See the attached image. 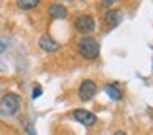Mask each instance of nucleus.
Here are the masks:
<instances>
[{
    "label": "nucleus",
    "instance_id": "obj_13",
    "mask_svg": "<svg viewBox=\"0 0 153 135\" xmlns=\"http://www.w3.org/2000/svg\"><path fill=\"white\" fill-rule=\"evenodd\" d=\"M114 135H127V134H123V132H120V130H119V132H115Z\"/></svg>",
    "mask_w": 153,
    "mask_h": 135
},
{
    "label": "nucleus",
    "instance_id": "obj_8",
    "mask_svg": "<svg viewBox=\"0 0 153 135\" xmlns=\"http://www.w3.org/2000/svg\"><path fill=\"white\" fill-rule=\"evenodd\" d=\"M120 18H122V12L120 10H109L105 13V23L110 26H115L120 22Z\"/></svg>",
    "mask_w": 153,
    "mask_h": 135
},
{
    "label": "nucleus",
    "instance_id": "obj_10",
    "mask_svg": "<svg viewBox=\"0 0 153 135\" xmlns=\"http://www.w3.org/2000/svg\"><path fill=\"white\" fill-rule=\"evenodd\" d=\"M36 5H38V0H33V2H18V7H20V8H25V10L35 8Z\"/></svg>",
    "mask_w": 153,
    "mask_h": 135
},
{
    "label": "nucleus",
    "instance_id": "obj_6",
    "mask_svg": "<svg viewBox=\"0 0 153 135\" xmlns=\"http://www.w3.org/2000/svg\"><path fill=\"white\" fill-rule=\"evenodd\" d=\"M40 46H41V49L51 53V51H56V49L59 48V43H56L53 38H50V36L43 35V36L40 38Z\"/></svg>",
    "mask_w": 153,
    "mask_h": 135
},
{
    "label": "nucleus",
    "instance_id": "obj_5",
    "mask_svg": "<svg viewBox=\"0 0 153 135\" xmlns=\"http://www.w3.org/2000/svg\"><path fill=\"white\" fill-rule=\"evenodd\" d=\"M74 119H76L77 122H81V124H84V125H94L96 124V115L92 114V112H87V110H84V109H76L74 110Z\"/></svg>",
    "mask_w": 153,
    "mask_h": 135
},
{
    "label": "nucleus",
    "instance_id": "obj_7",
    "mask_svg": "<svg viewBox=\"0 0 153 135\" xmlns=\"http://www.w3.org/2000/svg\"><path fill=\"white\" fill-rule=\"evenodd\" d=\"M48 12H50V15L54 16V18H66V15H68V10L64 8L63 5H59V3H53V5H50Z\"/></svg>",
    "mask_w": 153,
    "mask_h": 135
},
{
    "label": "nucleus",
    "instance_id": "obj_11",
    "mask_svg": "<svg viewBox=\"0 0 153 135\" xmlns=\"http://www.w3.org/2000/svg\"><path fill=\"white\" fill-rule=\"evenodd\" d=\"M41 95V87H35L33 89V97H40Z\"/></svg>",
    "mask_w": 153,
    "mask_h": 135
},
{
    "label": "nucleus",
    "instance_id": "obj_12",
    "mask_svg": "<svg viewBox=\"0 0 153 135\" xmlns=\"http://www.w3.org/2000/svg\"><path fill=\"white\" fill-rule=\"evenodd\" d=\"M4 49H5V45H4V43H2V41H0V53L4 51Z\"/></svg>",
    "mask_w": 153,
    "mask_h": 135
},
{
    "label": "nucleus",
    "instance_id": "obj_9",
    "mask_svg": "<svg viewBox=\"0 0 153 135\" xmlns=\"http://www.w3.org/2000/svg\"><path fill=\"white\" fill-rule=\"evenodd\" d=\"M105 92L109 94V97L114 99V101H120V99H122V92H120L115 86H112V84H109L105 87Z\"/></svg>",
    "mask_w": 153,
    "mask_h": 135
},
{
    "label": "nucleus",
    "instance_id": "obj_3",
    "mask_svg": "<svg viewBox=\"0 0 153 135\" xmlns=\"http://www.w3.org/2000/svg\"><path fill=\"white\" fill-rule=\"evenodd\" d=\"M97 92V86L94 81H89V79H86V81L81 82L79 86V97L82 99V101H91V99L96 95Z\"/></svg>",
    "mask_w": 153,
    "mask_h": 135
},
{
    "label": "nucleus",
    "instance_id": "obj_2",
    "mask_svg": "<svg viewBox=\"0 0 153 135\" xmlns=\"http://www.w3.org/2000/svg\"><path fill=\"white\" fill-rule=\"evenodd\" d=\"M20 107V97L17 94H5L0 101V109L5 114H15Z\"/></svg>",
    "mask_w": 153,
    "mask_h": 135
},
{
    "label": "nucleus",
    "instance_id": "obj_4",
    "mask_svg": "<svg viewBox=\"0 0 153 135\" xmlns=\"http://www.w3.org/2000/svg\"><path fill=\"white\" fill-rule=\"evenodd\" d=\"M94 28H96V23H94V18L89 15H81L77 16L76 20V30L81 33H92Z\"/></svg>",
    "mask_w": 153,
    "mask_h": 135
},
{
    "label": "nucleus",
    "instance_id": "obj_1",
    "mask_svg": "<svg viewBox=\"0 0 153 135\" xmlns=\"http://www.w3.org/2000/svg\"><path fill=\"white\" fill-rule=\"evenodd\" d=\"M77 49H79L81 56L86 59H94L99 56V43L91 36H86V38L81 40Z\"/></svg>",
    "mask_w": 153,
    "mask_h": 135
}]
</instances>
